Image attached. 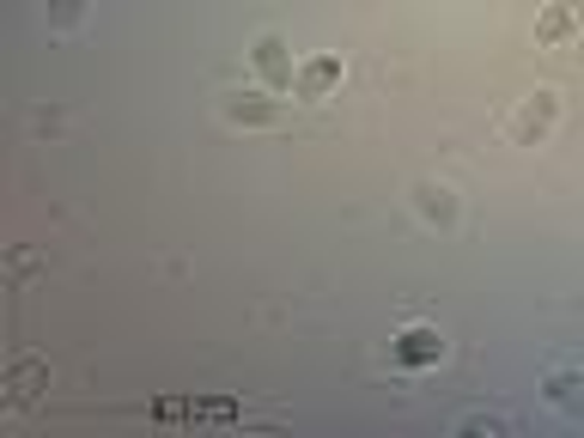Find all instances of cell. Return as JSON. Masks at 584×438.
<instances>
[{
    "instance_id": "6da1fadb",
    "label": "cell",
    "mask_w": 584,
    "mask_h": 438,
    "mask_svg": "<svg viewBox=\"0 0 584 438\" xmlns=\"http://www.w3.org/2000/svg\"><path fill=\"white\" fill-rule=\"evenodd\" d=\"M554 116H561V98H554V92H529L524 104L512 110V140H517V147L548 140L554 135Z\"/></svg>"
},
{
    "instance_id": "7a4b0ae2",
    "label": "cell",
    "mask_w": 584,
    "mask_h": 438,
    "mask_svg": "<svg viewBox=\"0 0 584 438\" xmlns=\"http://www.w3.org/2000/svg\"><path fill=\"white\" fill-rule=\"evenodd\" d=\"M226 122H238V128H275L280 104L268 92H231L226 98Z\"/></svg>"
},
{
    "instance_id": "3957f363",
    "label": "cell",
    "mask_w": 584,
    "mask_h": 438,
    "mask_svg": "<svg viewBox=\"0 0 584 438\" xmlns=\"http://www.w3.org/2000/svg\"><path fill=\"white\" fill-rule=\"evenodd\" d=\"M335 86H342V61L335 56H310L298 68V98H329Z\"/></svg>"
},
{
    "instance_id": "277c9868",
    "label": "cell",
    "mask_w": 584,
    "mask_h": 438,
    "mask_svg": "<svg viewBox=\"0 0 584 438\" xmlns=\"http://www.w3.org/2000/svg\"><path fill=\"white\" fill-rule=\"evenodd\" d=\"M414 208H420L433 226H457V196H451V183H414Z\"/></svg>"
},
{
    "instance_id": "5b68a950",
    "label": "cell",
    "mask_w": 584,
    "mask_h": 438,
    "mask_svg": "<svg viewBox=\"0 0 584 438\" xmlns=\"http://www.w3.org/2000/svg\"><path fill=\"white\" fill-rule=\"evenodd\" d=\"M542 396H548L561 415H584V371H548V378H542Z\"/></svg>"
},
{
    "instance_id": "8992f818",
    "label": "cell",
    "mask_w": 584,
    "mask_h": 438,
    "mask_svg": "<svg viewBox=\"0 0 584 438\" xmlns=\"http://www.w3.org/2000/svg\"><path fill=\"white\" fill-rule=\"evenodd\" d=\"M256 73H263L268 86H293L298 73H293V61H287V43H280V37H263V43H256Z\"/></svg>"
},
{
    "instance_id": "52a82bcc",
    "label": "cell",
    "mask_w": 584,
    "mask_h": 438,
    "mask_svg": "<svg viewBox=\"0 0 584 438\" xmlns=\"http://www.w3.org/2000/svg\"><path fill=\"white\" fill-rule=\"evenodd\" d=\"M573 31H578V7L573 0H554V7L536 19V43H566Z\"/></svg>"
},
{
    "instance_id": "ba28073f",
    "label": "cell",
    "mask_w": 584,
    "mask_h": 438,
    "mask_svg": "<svg viewBox=\"0 0 584 438\" xmlns=\"http://www.w3.org/2000/svg\"><path fill=\"white\" fill-rule=\"evenodd\" d=\"M396 354H402V359H414V366H426V359H438V354H445V341H438L433 329H408V335H402V347H396Z\"/></svg>"
},
{
    "instance_id": "9c48e42d",
    "label": "cell",
    "mask_w": 584,
    "mask_h": 438,
    "mask_svg": "<svg viewBox=\"0 0 584 438\" xmlns=\"http://www.w3.org/2000/svg\"><path fill=\"white\" fill-rule=\"evenodd\" d=\"M43 378H49V371L37 366V359H19V366H12V390H19V396H31Z\"/></svg>"
},
{
    "instance_id": "30bf717a",
    "label": "cell",
    "mask_w": 584,
    "mask_h": 438,
    "mask_svg": "<svg viewBox=\"0 0 584 438\" xmlns=\"http://www.w3.org/2000/svg\"><path fill=\"white\" fill-rule=\"evenodd\" d=\"M86 0H49V24H73Z\"/></svg>"
},
{
    "instance_id": "8fae6325",
    "label": "cell",
    "mask_w": 584,
    "mask_h": 438,
    "mask_svg": "<svg viewBox=\"0 0 584 438\" xmlns=\"http://www.w3.org/2000/svg\"><path fill=\"white\" fill-rule=\"evenodd\" d=\"M457 432H487V438H493V432H499V420H487V415H463V420H457Z\"/></svg>"
}]
</instances>
